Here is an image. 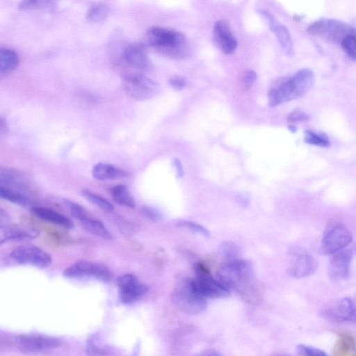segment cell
Returning <instances> with one entry per match:
<instances>
[{"label": "cell", "instance_id": "4dcf8cb0", "mask_svg": "<svg viewBox=\"0 0 356 356\" xmlns=\"http://www.w3.org/2000/svg\"><path fill=\"white\" fill-rule=\"evenodd\" d=\"M305 141L309 144L320 147H328L330 145V140L325 134H316L309 130L305 131Z\"/></svg>", "mask_w": 356, "mask_h": 356}, {"label": "cell", "instance_id": "d6a6232c", "mask_svg": "<svg viewBox=\"0 0 356 356\" xmlns=\"http://www.w3.org/2000/svg\"><path fill=\"white\" fill-rule=\"evenodd\" d=\"M220 251L225 257L232 259L236 258L239 252V248L234 243L227 241L221 244Z\"/></svg>", "mask_w": 356, "mask_h": 356}, {"label": "cell", "instance_id": "7a4b0ae2", "mask_svg": "<svg viewBox=\"0 0 356 356\" xmlns=\"http://www.w3.org/2000/svg\"><path fill=\"white\" fill-rule=\"evenodd\" d=\"M146 40L159 52L172 58H183L188 54L186 35L175 29L151 26L147 31Z\"/></svg>", "mask_w": 356, "mask_h": 356}, {"label": "cell", "instance_id": "7bdbcfd3", "mask_svg": "<svg viewBox=\"0 0 356 356\" xmlns=\"http://www.w3.org/2000/svg\"><path fill=\"white\" fill-rule=\"evenodd\" d=\"M202 355H220V354L218 353V352H216V350H205L204 353H201Z\"/></svg>", "mask_w": 356, "mask_h": 356}, {"label": "cell", "instance_id": "ffe728a7", "mask_svg": "<svg viewBox=\"0 0 356 356\" xmlns=\"http://www.w3.org/2000/svg\"><path fill=\"white\" fill-rule=\"evenodd\" d=\"M327 316L337 322H354L355 319V305L349 297L339 299L327 312Z\"/></svg>", "mask_w": 356, "mask_h": 356}, {"label": "cell", "instance_id": "ee69618b", "mask_svg": "<svg viewBox=\"0 0 356 356\" xmlns=\"http://www.w3.org/2000/svg\"><path fill=\"white\" fill-rule=\"evenodd\" d=\"M289 129L292 131H296V128L294 127V126H290L289 127Z\"/></svg>", "mask_w": 356, "mask_h": 356}, {"label": "cell", "instance_id": "836d02e7", "mask_svg": "<svg viewBox=\"0 0 356 356\" xmlns=\"http://www.w3.org/2000/svg\"><path fill=\"white\" fill-rule=\"evenodd\" d=\"M296 351L299 355L307 356L327 355V353L321 349L307 346L305 344H298L296 346Z\"/></svg>", "mask_w": 356, "mask_h": 356}, {"label": "cell", "instance_id": "ba28073f", "mask_svg": "<svg viewBox=\"0 0 356 356\" xmlns=\"http://www.w3.org/2000/svg\"><path fill=\"white\" fill-rule=\"evenodd\" d=\"M353 240L351 231L343 224L332 223L325 230L321 243V250L332 254L347 247Z\"/></svg>", "mask_w": 356, "mask_h": 356}, {"label": "cell", "instance_id": "ac0fdd59", "mask_svg": "<svg viewBox=\"0 0 356 356\" xmlns=\"http://www.w3.org/2000/svg\"><path fill=\"white\" fill-rule=\"evenodd\" d=\"M0 186L18 190L29 195L31 181L22 171L0 164Z\"/></svg>", "mask_w": 356, "mask_h": 356}, {"label": "cell", "instance_id": "44dd1931", "mask_svg": "<svg viewBox=\"0 0 356 356\" xmlns=\"http://www.w3.org/2000/svg\"><path fill=\"white\" fill-rule=\"evenodd\" d=\"M31 211L34 215L42 220L64 228L70 229L73 227V223L71 220L53 209L43 207L33 206Z\"/></svg>", "mask_w": 356, "mask_h": 356}, {"label": "cell", "instance_id": "f35d334b", "mask_svg": "<svg viewBox=\"0 0 356 356\" xmlns=\"http://www.w3.org/2000/svg\"><path fill=\"white\" fill-rule=\"evenodd\" d=\"M10 223V216L8 213L0 207V225Z\"/></svg>", "mask_w": 356, "mask_h": 356}, {"label": "cell", "instance_id": "d4e9b609", "mask_svg": "<svg viewBox=\"0 0 356 356\" xmlns=\"http://www.w3.org/2000/svg\"><path fill=\"white\" fill-rule=\"evenodd\" d=\"M81 222L83 227L90 234L106 240L112 238L111 233L105 225L99 220L93 218L91 216H88Z\"/></svg>", "mask_w": 356, "mask_h": 356}, {"label": "cell", "instance_id": "e0dca14e", "mask_svg": "<svg viewBox=\"0 0 356 356\" xmlns=\"http://www.w3.org/2000/svg\"><path fill=\"white\" fill-rule=\"evenodd\" d=\"M213 40L215 45L226 54H233L238 45L228 22L224 19L215 22L213 29Z\"/></svg>", "mask_w": 356, "mask_h": 356}, {"label": "cell", "instance_id": "8992f818", "mask_svg": "<svg viewBox=\"0 0 356 356\" xmlns=\"http://www.w3.org/2000/svg\"><path fill=\"white\" fill-rule=\"evenodd\" d=\"M194 268L196 277L191 280V284L202 296L206 298H222L230 295V291L218 279L213 278L203 265L196 264Z\"/></svg>", "mask_w": 356, "mask_h": 356}, {"label": "cell", "instance_id": "277c9868", "mask_svg": "<svg viewBox=\"0 0 356 356\" xmlns=\"http://www.w3.org/2000/svg\"><path fill=\"white\" fill-rule=\"evenodd\" d=\"M171 300L175 306L187 314H198L207 307L206 298L194 289L191 280L181 282L176 286Z\"/></svg>", "mask_w": 356, "mask_h": 356}, {"label": "cell", "instance_id": "6da1fadb", "mask_svg": "<svg viewBox=\"0 0 356 356\" xmlns=\"http://www.w3.org/2000/svg\"><path fill=\"white\" fill-rule=\"evenodd\" d=\"M314 81V73L308 68L301 69L293 76L277 79L269 89V105L273 107L303 96Z\"/></svg>", "mask_w": 356, "mask_h": 356}, {"label": "cell", "instance_id": "603a6c76", "mask_svg": "<svg viewBox=\"0 0 356 356\" xmlns=\"http://www.w3.org/2000/svg\"><path fill=\"white\" fill-rule=\"evenodd\" d=\"M92 177L101 181L112 180L129 176V174L113 165L98 163L92 170Z\"/></svg>", "mask_w": 356, "mask_h": 356}, {"label": "cell", "instance_id": "83f0119b", "mask_svg": "<svg viewBox=\"0 0 356 356\" xmlns=\"http://www.w3.org/2000/svg\"><path fill=\"white\" fill-rule=\"evenodd\" d=\"M58 0H22L18 8L22 10L51 9L55 7Z\"/></svg>", "mask_w": 356, "mask_h": 356}, {"label": "cell", "instance_id": "e575fe53", "mask_svg": "<svg viewBox=\"0 0 356 356\" xmlns=\"http://www.w3.org/2000/svg\"><path fill=\"white\" fill-rule=\"evenodd\" d=\"M141 213L145 218L154 222H160L163 219L161 213L149 206L141 208Z\"/></svg>", "mask_w": 356, "mask_h": 356}, {"label": "cell", "instance_id": "5bb4252c", "mask_svg": "<svg viewBox=\"0 0 356 356\" xmlns=\"http://www.w3.org/2000/svg\"><path fill=\"white\" fill-rule=\"evenodd\" d=\"M117 285L120 290V300L124 304L135 302L148 291V286L131 274L119 277Z\"/></svg>", "mask_w": 356, "mask_h": 356}, {"label": "cell", "instance_id": "d6986e66", "mask_svg": "<svg viewBox=\"0 0 356 356\" xmlns=\"http://www.w3.org/2000/svg\"><path fill=\"white\" fill-rule=\"evenodd\" d=\"M38 235V230L33 227L13 225L11 222L0 225V245L9 241L33 239Z\"/></svg>", "mask_w": 356, "mask_h": 356}, {"label": "cell", "instance_id": "ab89813d", "mask_svg": "<svg viewBox=\"0 0 356 356\" xmlns=\"http://www.w3.org/2000/svg\"><path fill=\"white\" fill-rule=\"evenodd\" d=\"M8 131V124L7 121L2 117H0V138L6 134Z\"/></svg>", "mask_w": 356, "mask_h": 356}, {"label": "cell", "instance_id": "52a82bcc", "mask_svg": "<svg viewBox=\"0 0 356 356\" xmlns=\"http://www.w3.org/2000/svg\"><path fill=\"white\" fill-rule=\"evenodd\" d=\"M307 31L309 34L320 35L333 42H341L344 37L355 33L351 25L334 19H318L311 24Z\"/></svg>", "mask_w": 356, "mask_h": 356}, {"label": "cell", "instance_id": "8d00e7d4", "mask_svg": "<svg viewBox=\"0 0 356 356\" xmlns=\"http://www.w3.org/2000/svg\"><path fill=\"white\" fill-rule=\"evenodd\" d=\"M257 79V73L252 70H247L243 76V85L245 88L252 86Z\"/></svg>", "mask_w": 356, "mask_h": 356}, {"label": "cell", "instance_id": "4fadbf2b", "mask_svg": "<svg viewBox=\"0 0 356 356\" xmlns=\"http://www.w3.org/2000/svg\"><path fill=\"white\" fill-rule=\"evenodd\" d=\"M63 275L67 278L90 276L104 282H107L111 278V273L106 266L87 261H77L70 266L64 270Z\"/></svg>", "mask_w": 356, "mask_h": 356}, {"label": "cell", "instance_id": "5b68a950", "mask_svg": "<svg viewBox=\"0 0 356 356\" xmlns=\"http://www.w3.org/2000/svg\"><path fill=\"white\" fill-rule=\"evenodd\" d=\"M122 87L128 97L137 101L150 99L159 92V84L140 72L126 74L122 79Z\"/></svg>", "mask_w": 356, "mask_h": 356}, {"label": "cell", "instance_id": "cb8c5ba5", "mask_svg": "<svg viewBox=\"0 0 356 356\" xmlns=\"http://www.w3.org/2000/svg\"><path fill=\"white\" fill-rule=\"evenodd\" d=\"M0 198L20 206H29L32 204V200L29 195L2 186H0Z\"/></svg>", "mask_w": 356, "mask_h": 356}, {"label": "cell", "instance_id": "f1b7e54d", "mask_svg": "<svg viewBox=\"0 0 356 356\" xmlns=\"http://www.w3.org/2000/svg\"><path fill=\"white\" fill-rule=\"evenodd\" d=\"M81 193L84 198L88 202L99 207L102 209L107 212H111L113 211L114 207L113 204L103 197L89 191L88 190H83Z\"/></svg>", "mask_w": 356, "mask_h": 356}, {"label": "cell", "instance_id": "30bf717a", "mask_svg": "<svg viewBox=\"0 0 356 356\" xmlns=\"http://www.w3.org/2000/svg\"><path fill=\"white\" fill-rule=\"evenodd\" d=\"M18 348L24 353H39L54 350L61 345L55 337L42 334H26L17 337Z\"/></svg>", "mask_w": 356, "mask_h": 356}, {"label": "cell", "instance_id": "7402d4cb", "mask_svg": "<svg viewBox=\"0 0 356 356\" xmlns=\"http://www.w3.org/2000/svg\"><path fill=\"white\" fill-rule=\"evenodd\" d=\"M19 57L14 50L0 47V79L13 73L19 65Z\"/></svg>", "mask_w": 356, "mask_h": 356}, {"label": "cell", "instance_id": "b9f144b4", "mask_svg": "<svg viewBox=\"0 0 356 356\" xmlns=\"http://www.w3.org/2000/svg\"><path fill=\"white\" fill-rule=\"evenodd\" d=\"M237 202H238L239 204L244 207H248L249 205V199L244 195H239L237 197Z\"/></svg>", "mask_w": 356, "mask_h": 356}, {"label": "cell", "instance_id": "d590c367", "mask_svg": "<svg viewBox=\"0 0 356 356\" xmlns=\"http://www.w3.org/2000/svg\"><path fill=\"white\" fill-rule=\"evenodd\" d=\"M170 86L176 91L184 90L187 85L185 78L181 76H174L169 79Z\"/></svg>", "mask_w": 356, "mask_h": 356}, {"label": "cell", "instance_id": "1f68e13d", "mask_svg": "<svg viewBox=\"0 0 356 356\" xmlns=\"http://www.w3.org/2000/svg\"><path fill=\"white\" fill-rule=\"evenodd\" d=\"M177 225L179 227H184L193 232L195 234L202 235L204 237H209V231L204 226L187 220H180L177 222Z\"/></svg>", "mask_w": 356, "mask_h": 356}, {"label": "cell", "instance_id": "3957f363", "mask_svg": "<svg viewBox=\"0 0 356 356\" xmlns=\"http://www.w3.org/2000/svg\"><path fill=\"white\" fill-rule=\"evenodd\" d=\"M218 280L229 291L245 293L250 289L254 273L252 264L241 259H229L217 271Z\"/></svg>", "mask_w": 356, "mask_h": 356}, {"label": "cell", "instance_id": "9a60e30c", "mask_svg": "<svg viewBox=\"0 0 356 356\" xmlns=\"http://www.w3.org/2000/svg\"><path fill=\"white\" fill-rule=\"evenodd\" d=\"M333 254L328 266L329 275L334 281L345 280L350 275L354 249L346 247Z\"/></svg>", "mask_w": 356, "mask_h": 356}, {"label": "cell", "instance_id": "4316f807", "mask_svg": "<svg viewBox=\"0 0 356 356\" xmlns=\"http://www.w3.org/2000/svg\"><path fill=\"white\" fill-rule=\"evenodd\" d=\"M107 6L102 2L92 4L86 13V19L93 23H99L104 21L108 17Z\"/></svg>", "mask_w": 356, "mask_h": 356}, {"label": "cell", "instance_id": "8fae6325", "mask_svg": "<svg viewBox=\"0 0 356 356\" xmlns=\"http://www.w3.org/2000/svg\"><path fill=\"white\" fill-rule=\"evenodd\" d=\"M118 64H124L134 70V72L140 73L147 72L152 67L146 49L140 43H126Z\"/></svg>", "mask_w": 356, "mask_h": 356}, {"label": "cell", "instance_id": "484cf974", "mask_svg": "<svg viewBox=\"0 0 356 356\" xmlns=\"http://www.w3.org/2000/svg\"><path fill=\"white\" fill-rule=\"evenodd\" d=\"M111 197L115 202L124 207L134 208L135 202L127 187L122 184L113 186Z\"/></svg>", "mask_w": 356, "mask_h": 356}, {"label": "cell", "instance_id": "9c48e42d", "mask_svg": "<svg viewBox=\"0 0 356 356\" xmlns=\"http://www.w3.org/2000/svg\"><path fill=\"white\" fill-rule=\"evenodd\" d=\"M291 262L289 275L293 278H302L312 275L318 268V261L306 249L293 246L289 250Z\"/></svg>", "mask_w": 356, "mask_h": 356}, {"label": "cell", "instance_id": "f546056e", "mask_svg": "<svg viewBox=\"0 0 356 356\" xmlns=\"http://www.w3.org/2000/svg\"><path fill=\"white\" fill-rule=\"evenodd\" d=\"M341 45L344 51V52L347 54V56L353 61L355 60L356 57V50H355V44H356V37L355 33H353L348 34L346 37H344L341 41Z\"/></svg>", "mask_w": 356, "mask_h": 356}, {"label": "cell", "instance_id": "74e56055", "mask_svg": "<svg viewBox=\"0 0 356 356\" xmlns=\"http://www.w3.org/2000/svg\"><path fill=\"white\" fill-rule=\"evenodd\" d=\"M309 118V116L305 113L299 111H294L289 115L288 120L291 122H304L308 120Z\"/></svg>", "mask_w": 356, "mask_h": 356}, {"label": "cell", "instance_id": "2e32d148", "mask_svg": "<svg viewBox=\"0 0 356 356\" xmlns=\"http://www.w3.org/2000/svg\"><path fill=\"white\" fill-rule=\"evenodd\" d=\"M259 13L268 29L274 33L283 52L286 56L292 57L294 54L293 43L287 27L277 22L268 11L260 10Z\"/></svg>", "mask_w": 356, "mask_h": 356}, {"label": "cell", "instance_id": "7c38bea8", "mask_svg": "<svg viewBox=\"0 0 356 356\" xmlns=\"http://www.w3.org/2000/svg\"><path fill=\"white\" fill-rule=\"evenodd\" d=\"M16 262L44 268L52 262L51 255L34 245H23L15 248L10 254Z\"/></svg>", "mask_w": 356, "mask_h": 356}, {"label": "cell", "instance_id": "60d3db41", "mask_svg": "<svg viewBox=\"0 0 356 356\" xmlns=\"http://www.w3.org/2000/svg\"><path fill=\"white\" fill-rule=\"evenodd\" d=\"M174 164L177 169V177H182L184 175V170L180 160L178 158H175Z\"/></svg>", "mask_w": 356, "mask_h": 356}]
</instances>
